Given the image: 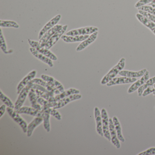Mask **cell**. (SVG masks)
Here are the masks:
<instances>
[{"instance_id": "obj_1", "label": "cell", "mask_w": 155, "mask_h": 155, "mask_svg": "<svg viewBox=\"0 0 155 155\" xmlns=\"http://www.w3.org/2000/svg\"><path fill=\"white\" fill-rule=\"evenodd\" d=\"M126 65V59L125 58H122L120 60L117 64L112 68L104 76L101 81V85H106L110 81L116 78V76L119 74L121 71L123 70Z\"/></svg>"}, {"instance_id": "obj_2", "label": "cell", "mask_w": 155, "mask_h": 155, "mask_svg": "<svg viewBox=\"0 0 155 155\" xmlns=\"http://www.w3.org/2000/svg\"><path fill=\"white\" fill-rule=\"evenodd\" d=\"M28 42L31 48H34L38 50L39 52H40L41 54L45 55L48 58H49L52 61H57L58 60V58L57 56L52 53L49 49L46 48L45 47H41L40 46L39 42L36 41L32 40L30 39H28Z\"/></svg>"}, {"instance_id": "obj_3", "label": "cell", "mask_w": 155, "mask_h": 155, "mask_svg": "<svg viewBox=\"0 0 155 155\" xmlns=\"http://www.w3.org/2000/svg\"><path fill=\"white\" fill-rule=\"evenodd\" d=\"M7 110L9 115L13 119V120L19 125L23 132L25 133H27L28 130V123L25 120L23 119V118L21 117L19 113H18L13 109L8 107L7 108Z\"/></svg>"}, {"instance_id": "obj_4", "label": "cell", "mask_w": 155, "mask_h": 155, "mask_svg": "<svg viewBox=\"0 0 155 155\" xmlns=\"http://www.w3.org/2000/svg\"><path fill=\"white\" fill-rule=\"evenodd\" d=\"M98 31V28L95 27H87L81 28L71 30L66 33L67 36H74L92 34Z\"/></svg>"}, {"instance_id": "obj_5", "label": "cell", "mask_w": 155, "mask_h": 155, "mask_svg": "<svg viewBox=\"0 0 155 155\" xmlns=\"http://www.w3.org/2000/svg\"><path fill=\"white\" fill-rule=\"evenodd\" d=\"M101 118H102V129H103L104 137L108 141H111V137L109 129V118L106 109L102 108L101 110Z\"/></svg>"}, {"instance_id": "obj_6", "label": "cell", "mask_w": 155, "mask_h": 155, "mask_svg": "<svg viewBox=\"0 0 155 155\" xmlns=\"http://www.w3.org/2000/svg\"><path fill=\"white\" fill-rule=\"evenodd\" d=\"M68 27V25H67L63 26L46 43L44 47L50 50V49L61 38V37L63 36V34L67 31Z\"/></svg>"}, {"instance_id": "obj_7", "label": "cell", "mask_w": 155, "mask_h": 155, "mask_svg": "<svg viewBox=\"0 0 155 155\" xmlns=\"http://www.w3.org/2000/svg\"><path fill=\"white\" fill-rule=\"evenodd\" d=\"M30 90V88L27 85L21 91L15 102L14 110L18 111L21 107H23V104L25 102L27 97L28 96Z\"/></svg>"}, {"instance_id": "obj_8", "label": "cell", "mask_w": 155, "mask_h": 155, "mask_svg": "<svg viewBox=\"0 0 155 155\" xmlns=\"http://www.w3.org/2000/svg\"><path fill=\"white\" fill-rule=\"evenodd\" d=\"M63 26L61 24H58L49 30L47 31L42 36V38L40 39L39 44L41 47H44L46 43L51 38V37L59 30L61 28H62Z\"/></svg>"}, {"instance_id": "obj_9", "label": "cell", "mask_w": 155, "mask_h": 155, "mask_svg": "<svg viewBox=\"0 0 155 155\" xmlns=\"http://www.w3.org/2000/svg\"><path fill=\"white\" fill-rule=\"evenodd\" d=\"M61 18V16L60 14L57 15L55 17L51 19L44 26L42 29L40 31L38 35V39H40L44 34L48 31L58 25V23L60 20Z\"/></svg>"}, {"instance_id": "obj_10", "label": "cell", "mask_w": 155, "mask_h": 155, "mask_svg": "<svg viewBox=\"0 0 155 155\" xmlns=\"http://www.w3.org/2000/svg\"><path fill=\"white\" fill-rule=\"evenodd\" d=\"M136 78H128L126 77L115 78L110 81L106 85L107 87L115 86V85H120V84H129L132 83L137 81Z\"/></svg>"}, {"instance_id": "obj_11", "label": "cell", "mask_w": 155, "mask_h": 155, "mask_svg": "<svg viewBox=\"0 0 155 155\" xmlns=\"http://www.w3.org/2000/svg\"><path fill=\"white\" fill-rule=\"evenodd\" d=\"M109 129L111 137V142L113 145L117 148L119 149L120 148V144L119 140L118 138L117 132L115 128L114 123L113 122L112 119L110 118L109 120Z\"/></svg>"}, {"instance_id": "obj_12", "label": "cell", "mask_w": 155, "mask_h": 155, "mask_svg": "<svg viewBox=\"0 0 155 155\" xmlns=\"http://www.w3.org/2000/svg\"><path fill=\"white\" fill-rule=\"evenodd\" d=\"M149 79V72L147 71V72L141 77L140 79L135 81L130 86L128 89L127 93L129 94H131L137 90L139 88L142 86Z\"/></svg>"}, {"instance_id": "obj_13", "label": "cell", "mask_w": 155, "mask_h": 155, "mask_svg": "<svg viewBox=\"0 0 155 155\" xmlns=\"http://www.w3.org/2000/svg\"><path fill=\"white\" fill-rule=\"evenodd\" d=\"M37 73V71L36 70L32 71L23 78L17 87V94H19L22 90L28 84L29 82L35 78Z\"/></svg>"}, {"instance_id": "obj_14", "label": "cell", "mask_w": 155, "mask_h": 155, "mask_svg": "<svg viewBox=\"0 0 155 155\" xmlns=\"http://www.w3.org/2000/svg\"><path fill=\"white\" fill-rule=\"evenodd\" d=\"M31 81L32 83L39 84V85L42 86L45 88L47 89L50 92L55 95H58L61 93L60 91L58 90L57 89L56 87L51 85L48 82L43 80L42 79L37 78L33 79Z\"/></svg>"}, {"instance_id": "obj_15", "label": "cell", "mask_w": 155, "mask_h": 155, "mask_svg": "<svg viewBox=\"0 0 155 155\" xmlns=\"http://www.w3.org/2000/svg\"><path fill=\"white\" fill-rule=\"evenodd\" d=\"M17 112L20 114H28L35 117H42L43 116V112L41 110L36 109L32 107H27L24 106L22 107Z\"/></svg>"}, {"instance_id": "obj_16", "label": "cell", "mask_w": 155, "mask_h": 155, "mask_svg": "<svg viewBox=\"0 0 155 155\" xmlns=\"http://www.w3.org/2000/svg\"><path fill=\"white\" fill-rule=\"evenodd\" d=\"M81 98H82V96L80 94L71 95V96L66 97L62 99L59 101H58L57 106L54 108L56 109L61 108L63 107L68 103L74 101L81 99Z\"/></svg>"}, {"instance_id": "obj_17", "label": "cell", "mask_w": 155, "mask_h": 155, "mask_svg": "<svg viewBox=\"0 0 155 155\" xmlns=\"http://www.w3.org/2000/svg\"><path fill=\"white\" fill-rule=\"evenodd\" d=\"M94 117L96 120V130H97V132L101 137H104L103 129H102L101 112L97 107H95L94 108Z\"/></svg>"}, {"instance_id": "obj_18", "label": "cell", "mask_w": 155, "mask_h": 155, "mask_svg": "<svg viewBox=\"0 0 155 155\" xmlns=\"http://www.w3.org/2000/svg\"><path fill=\"white\" fill-rule=\"evenodd\" d=\"M30 51L31 54H32L35 58L41 61H42V62H44V63H46L49 67H50V68H52L53 66H54V64H53L52 60L46 57V56H45V55H43V54H41L40 52H39L38 50H37L36 49L31 47V48H30Z\"/></svg>"}, {"instance_id": "obj_19", "label": "cell", "mask_w": 155, "mask_h": 155, "mask_svg": "<svg viewBox=\"0 0 155 155\" xmlns=\"http://www.w3.org/2000/svg\"><path fill=\"white\" fill-rule=\"evenodd\" d=\"M41 78L43 80L48 82L51 85L56 87L57 89L58 90L60 91L61 93L65 91L64 87H63L62 84L61 82H60L58 81L55 79L53 77L48 76V75L42 74L41 76Z\"/></svg>"}, {"instance_id": "obj_20", "label": "cell", "mask_w": 155, "mask_h": 155, "mask_svg": "<svg viewBox=\"0 0 155 155\" xmlns=\"http://www.w3.org/2000/svg\"><path fill=\"white\" fill-rule=\"evenodd\" d=\"M136 18L138 20L142 23L143 25L146 26L147 28H148L155 35V23L152 22L150 20L146 18L145 16H143L140 13H137L136 14Z\"/></svg>"}, {"instance_id": "obj_21", "label": "cell", "mask_w": 155, "mask_h": 155, "mask_svg": "<svg viewBox=\"0 0 155 155\" xmlns=\"http://www.w3.org/2000/svg\"><path fill=\"white\" fill-rule=\"evenodd\" d=\"M98 34V31H97L91 34L88 38L86 39L84 41H82V42L76 48V51H81L88 46H89L91 43H93L97 38Z\"/></svg>"}, {"instance_id": "obj_22", "label": "cell", "mask_w": 155, "mask_h": 155, "mask_svg": "<svg viewBox=\"0 0 155 155\" xmlns=\"http://www.w3.org/2000/svg\"><path fill=\"white\" fill-rule=\"evenodd\" d=\"M147 69H143L141 70L138 71H130L127 70H122L119 72V75L122 77L128 78H137L142 77L147 71Z\"/></svg>"}, {"instance_id": "obj_23", "label": "cell", "mask_w": 155, "mask_h": 155, "mask_svg": "<svg viewBox=\"0 0 155 155\" xmlns=\"http://www.w3.org/2000/svg\"><path fill=\"white\" fill-rule=\"evenodd\" d=\"M89 35H79V36H67L63 35L61 38L64 42L67 43L81 42L84 41L86 39L89 37Z\"/></svg>"}, {"instance_id": "obj_24", "label": "cell", "mask_w": 155, "mask_h": 155, "mask_svg": "<svg viewBox=\"0 0 155 155\" xmlns=\"http://www.w3.org/2000/svg\"><path fill=\"white\" fill-rule=\"evenodd\" d=\"M43 119L41 117H36L28 125V130H27V136L28 137H31L33 133L34 130L38 126L43 122Z\"/></svg>"}, {"instance_id": "obj_25", "label": "cell", "mask_w": 155, "mask_h": 155, "mask_svg": "<svg viewBox=\"0 0 155 155\" xmlns=\"http://www.w3.org/2000/svg\"><path fill=\"white\" fill-rule=\"evenodd\" d=\"M80 91L79 90L74 88H71L68 89L66 90L63 92H61L58 95H55V97L57 102L66 97H68L74 94H80Z\"/></svg>"}, {"instance_id": "obj_26", "label": "cell", "mask_w": 155, "mask_h": 155, "mask_svg": "<svg viewBox=\"0 0 155 155\" xmlns=\"http://www.w3.org/2000/svg\"><path fill=\"white\" fill-rule=\"evenodd\" d=\"M112 120H113V122L114 123L118 138L120 142H125V139L124 138V137L122 135V129H121V125H120V122L116 116H114L112 118Z\"/></svg>"}, {"instance_id": "obj_27", "label": "cell", "mask_w": 155, "mask_h": 155, "mask_svg": "<svg viewBox=\"0 0 155 155\" xmlns=\"http://www.w3.org/2000/svg\"><path fill=\"white\" fill-rule=\"evenodd\" d=\"M28 97L31 107L38 110H41L42 107L38 102V99L39 97V96H38L35 92L30 90L29 93Z\"/></svg>"}, {"instance_id": "obj_28", "label": "cell", "mask_w": 155, "mask_h": 155, "mask_svg": "<svg viewBox=\"0 0 155 155\" xmlns=\"http://www.w3.org/2000/svg\"><path fill=\"white\" fill-rule=\"evenodd\" d=\"M31 91H33L37 94L38 96H39L43 98L50 102H56L55 99V95H53L51 93H48V92H44V91H41L37 89H31Z\"/></svg>"}, {"instance_id": "obj_29", "label": "cell", "mask_w": 155, "mask_h": 155, "mask_svg": "<svg viewBox=\"0 0 155 155\" xmlns=\"http://www.w3.org/2000/svg\"><path fill=\"white\" fill-rule=\"evenodd\" d=\"M41 111L46 112L54 117L58 120H61L62 119V117L60 113L54 107H42Z\"/></svg>"}, {"instance_id": "obj_30", "label": "cell", "mask_w": 155, "mask_h": 155, "mask_svg": "<svg viewBox=\"0 0 155 155\" xmlns=\"http://www.w3.org/2000/svg\"><path fill=\"white\" fill-rule=\"evenodd\" d=\"M155 83V76L149 79L142 86L139 88L137 90L138 96L139 97L142 96L143 92L150 86H152Z\"/></svg>"}, {"instance_id": "obj_31", "label": "cell", "mask_w": 155, "mask_h": 155, "mask_svg": "<svg viewBox=\"0 0 155 155\" xmlns=\"http://www.w3.org/2000/svg\"><path fill=\"white\" fill-rule=\"evenodd\" d=\"M0 27L1 28H13L18 29L19 28L20 26L16 21L1 20Z\"/></svg>"}, {"instance_id": "obj_32", "label": "cell", "mask_w": 155, "mask_h": 155, "mask_svg": "<svg viewBox=\"0 0 155 155\" xmlns=\"http://www.w3.org/2000/svg\"><path fill=\"white\" fill-rule=\"evenodd\" d=\"M0 99L4 103V104L6 105L8 107L11 108H15V105H14L13 102L11 100L5 95L2 92V91L1 90L0 91Z\"/></svg>"}, {"instance_id": "obj_33", "label": "cell", "mask_w": 155, "mask_h": 155, "mask_svg": "<svg viewBox=\"0 0 155 155\" xmlns=\"http://www.w3.org/2000/svg\"><path fill=\"white\" fill-rule=\"evenodd\" d=\"M38 102L43 107H55L58 102H50L43 98L39 97L38 99Z\"/></svg>"}, {"instance_id": "obj_34", "label": "cell", "mask_w": 155, "mask_h": 155, "mask_svg": "<svg viewBox=\"0 0 155 155\" xmlns=\"http://www.w3.org/2000/svg\"><path fill=\"white\" fill-rule=\"evenodd\" d=\"M0 47H1L2 50L5 54L11 53V52L8 50L7 43L5 41L4 35L2 33V28H1V30H0Z\"/></svg>"}, {"instance_id": "obj_35", "label": "cell", "mask_w": 155, "mask_h": 155, "mask_svg": "<svg viewBox=\"0 0 155 155\" xmlns=\"http://www.w3.org/2000/svg\"><path fill=\"white\" fill-rule=\"evenodd\" d=\"M51 115L46 112H43L42 118L43 119V126L46 131L49 132L51 130V125L50 122V118Z\"/></svg>"}, {"instance_id": "obj_36", "label": "cell", "mask_w": 155, "mask_h": 155, "mask_svg": "<svg viewBox=\"0 0 155 155\" xmlns=\"http://www.w3.org/2000/svg\"><path fill=\"white\" fill-rule=\"evenodd\" d=\"M137 9L138 10H141L146 12H148V13L155 16V8H153L151 6H149H149L145 5V6H141V7L137 8Z\"/></svg>"}, {"instance_id": "obj_37", "label": "cell", "mask_w": 155, "mask_h": 155, "mask_svg": "<svg viewBox=\"0 0 155 155\" xmlns=\"http://www.w3.org/2000/svg\"><path fill=\"white\" fill-rule=\"evenodd\" d=\"M138 13L141 14L143 16H145L146 18L150 20V21L155 23V16L148 13V12H146L143 11L138 10Z\"/></svg>"}, {"instance_id": "obj_38", "label": "cell", "mask_w": 155, "mask_h": 155, "mask_svg": "<svg viewBox=\"0 0 155 155\" xmlns=\"http://www.w3.org/2000/svg\"><path fill=\"white\" fill-rule=\"evenodd\" d=\"M138 155H155V147L149 148L146 150L140 152Z\"/></svg>"}, {"instance_id": "obj_39", "label": "cell", "mask_w": 155, "mask_h": 155, "mask_svg": "<svg viewBox=\"0 0 155 155\" xmlns=\"http://www.w3.org/2000/svg\"><path fill=\"white\" fill-rule=\"evenodd\" d=\"M154 92H155V83L152 86L148 87L143 92L142 96L143 97H145L148 96V95H150V94H151V93H153Z\"/></svg>"}, {"instance_id": "obj_40", "label": "cell", "mask_w": 155, "mask_h": 155, "mask_svg": "<svg viewBox=\"0 0 155 155\" xmlns=\"http://www.w3.org/2000/svg\"><path fill=\"white\" fill-rule=\"evenodd\" d=\"M154 0H139L135 5L136 8H139L141 6H145L149 3H151Z\"/></svg>"}, {"instance_id": "obj_41", "label": "cell", "mask_w": 155, "mask_h": 155, "mask_svg": "<svg viewBox=\"0 0 155 155\" xmlns=\"http://www.w3.org/2000/svg\"><path fill=\"white\" fill-rule=\"evenodd\" d=\"M6 105L5 104L2 105L1 107H0V118L2 117V116L5 114V111H6Z\"/></svg>"}, {"instance_id": "obj_42", "label": "cell", "mask_w": 155, "mask_h": 155, "mask_svg": "<svg viewBox=\"0 0 155 155\" xmlns=\"http://www.w3.org/2000/svg\"><path fill=\"white\" fill-rule=\"evenodd\" d=\"M149 6H151L153 8H155V3H153V2H151V3H149Z\"/></svg>"}, {"instance_id": "obj_43", "label": "cell", "mask_w": 155, "mask_h": 155, "mask_svg": "<svg viewBox=\"0 0 155 155\" xmlns=\"http://www.w3.org/2000/svg\"><path fill=\"white\" fill-rule=\"evenodd\" d=\"M152 94H153V96H154L155 97V92H153V93H152Z\"/></svg>"}, {"instance_id": "obj_44", "label": "cell", "mask_w": 155, "mask_h": 155, "mask_svg": "<svg viewBox=\"0 0 155 155\" xmlns=\"http://www.w3.org/2000/svg\"><path fill=\"white\" fill-rule=\"evenodd\" d=\"M151 2H153V3H155V0H154V1H153Z\"/></svg>"}, {"instance_id": "obj_45", "label": "cell", "mask_w": 155, "mask_h": 155, "mask_svg": "<svg viewBox=\"0 0 155 155\" xmlns=\"http://www.w3.org/2000/svg\"></svg>"}]
</instances>
